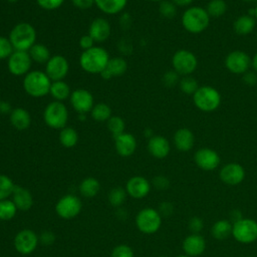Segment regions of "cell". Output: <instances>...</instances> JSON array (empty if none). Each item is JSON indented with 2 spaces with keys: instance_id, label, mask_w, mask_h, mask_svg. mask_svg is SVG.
<instances>
[{
  "instance_id": "cell-1",
  "label": "cell",
  "mask_w": 257,
  "mask_h": 257,
  "mask_svg": "<svg viewBox=\"0 0 257 257\" xmlns=\"http://www.w3.org/2000/svg\"><path fill=\"white\" fill-rule=\"evenodd\" d=\"M108 52L101 46L83 50L79 56V65L87 73L100 74L106 67L109 60Z\"/></svg>"
},
{
  "instance_id": "cell-2",
  "label": "cell",
  "mask_w": 257,
  "mask_h": 257,
  "mask_svg": "<svg viewBox=\"0 0 257 257\" xmlns=\"http://www.w3.org/2000/svg\"><path fill=\"white\" fill-rule=\"evenodd\" d=\"M37 33L33 25L28 22L17 23L9 32V40L14 50L28 51L36 43Z\"/></svg>"
},
{
  "instance_id": "cell-3",
  "label": "cell",
  "mask_w": 257,
  "mask_h": 257,
  "mask_svg": "<svg viewBox=\"0 0 257 257\" xmlns=\"http://www.w3.org/2000/svg\"><path fill=\"white\" fill-rule=\"evenodd\" d=\"M51 79L47 76L45 71L30 70L23 76V89L31 97H43L49 94Z\"/></svg>"
},
{
  "instance_id": "cell-4",
  "label": "cell",
  "mask_w": 257,
  "mask_h": 257,
  "mask_svg": "<svg viewBox=\"0 0 257 257\" xmlns=\"http://www.w3.org/2000/svg\"><path fill=\"white\" fill-rule=\"evenodd\" d=\"M43 120L45 124L53 130H61L67 125L68 109L62 101L53 100L49 102L43 110Z\"/></svg>"
},
{
  "instance_id": "cell-5",
  "label": "cell",
  "mask_w": 257,
  "mask_h": 257,
  "mask_svg": "<svg viewBox=\"0 0 257 257\" xmlns=\"http://www.w3.org/2000/svg\"><path fill=\"white\" fill-rule=\"evenodd\" d=\"M209 14L200 7H192L186 10L182 16L184 28L191 33H200L209 26Z\"/></svg>"
},
{
  "instance_id": "cell-6",
  "label": "cell",
  "mask_w": 257,
  "mask_h": 257,
  "mask_svg": "<svg viewBox=\"0 0 257 257\" xmlns=\"http://www.w3.org/2000/svg\"><path fill=\"white\" fill-rule=\"evenodd\" d=\"M136 225L142 233L154 234L162 225V216L153 208H144L136 217Z\"/></svg>"
},
{
  "instance_id": "cell-7",
  "label": "cell",
  "mask_w": 257,
  "mask_h": 257,
  "mask_svg": "<svg viewBox=\"0 0 257 257\" xmlns=\"http://www.w3.org/2000/svg\"><path fill=\"white\" fill-rule=\"evenodd\" d=\"M194 102L203 111H213L220 105L221 96L217 89L211 86H201L194 93Z\"/></svg>"
},
{
  "instance_id": "cell-8",
  "label": "cell",
  "mask_w": 257,
  "mask_h": 257,
  "mask_svg": "<svg viewBox=\"0 0 257 257\" xmlns=\"http://www.w3.org/2000/svg\"><path fill=\"white\" fill-rule=\"evenodd\" d=\"M233 237L242 244H251L257 240V221L242 218L233 224Z\"/></svg>"
},
{
  "instance_id": "cell-9",
  "label": "cell",
  "mask_w": 257,
  "mask_h": 257,
  "mask_svg": "<svg viewBox=\"0 0 257 257\" xmlns=\"http://www.w3.org/2000/svg\"><path fill=\"white\" fill-rule=\"evenodd\" d=\"M32 62L28 51L14 50L7 59V68L12 75L24 76L30 71Z\"/></svg>"
},
{
  "instance_id": "cell-10",
  "label": "cell",
  "mask_w": 257,
  "mask_h": 257,
  "mask_svg": "<svg viewBox=\"0 0 257 257\" xmlns=\"http://www.w3.org/2000/svg\"><path fill=\"white\" fill-rule=\"evenodd\" d=\"M82 204L78 197L74 195H65L61 197L56 205L55 212L56 214L64 220H70L75 218L81 211Z\"/></svg>"
},
{
  "instance_id": "cell-11",
  "label": "cell",
  "mask_w": 257,
  "mask_h": 257,
  "mask_svg": "<svg viewBox=\"0 0 257 257\" xmlns=\"http://www.w3.org/2000/svg\"><path fill=\"white\" fill-rule=\"evenodd\" d=\"M172 64L178 74L188 75L197 67V58L189 50L181 49L175 52L172 58Z\"/></svg>"
},
{
  "instance_id": "cell-12",
  "label": "cell",
  "mask_w": 257,
  "mask_h": 257,
  "mask_svg": "<svg viewBox=\"0 0 257 257\" xmlns=\"http://www.w3.org/2000/svg\"><path fill=\"white\" fill-rule=\"evenodd\" d=\"M44 71L51 81L63 80L69 71L68 60L63 55H52L45 63Z\"/></svg>"
},
{
  "instance_id": "cell-13",
  "label": "cell",
  "mask_w": 257,
  "mask_h": 257,
  "mask_svg": "<svg viewBox=\"0 0 257 257\" xmlns=\"http://www.w3.org/2000/svg\"><path fill=\"white\" fill-rule=\"evenodd\" d=\"M13 243L18 253L28 255L36 249L39 243V237L33 230L23 229L15 235Z\"/></svg>"
},
{
  "instance_id": "cell-14",
  "label": "cell",
  "mask_w": 257,
  "mask_h": 257,
  "mask_svg": "<svg viewBox=\"0 0 257 257\" xmlns=\"http://www.w3.org/2000/svg\"><path fill=\"white\" fill-rule=\"evenodd\" d=\"M69 101L72 108L78 113L82 114L90 112L94 105V98L92 93L84 88H77L71 91Z\"/></svg>"
},
{
  "instance_id": "cell-15",
  "label": "cell",
  "mask_w": 257,
  "mask_h": 257,
  "mask_svg": "<svg viewBox=\"0 0 257 257\" xmlns=\"http://www.w3.org/2000/svg\"><path fill=\"white\" fill-rule=\"evenodd\" d=\"M227 68L236 74L244 73L248 70L251 59L247 53L240 50H235L230 52L225 60Z\"/></svg>"
},
{
  "instance_id": "cell-16",
  "label": "cell",
  "mask_w": 257,
  "mask_h": 257,
  "mask_svg": "<svg viewBox=\"0 0 257 257\" xmlns=\"http://www.w3.org/2000/svg\"><path fill=\"white\" fill-rule=\"evenodd\" d=\"M195 163L204 171H214L220 164V157L216 151L209 148H203L196 152Z\"/></svg>"
},
{
  "instance_id": "cell-17",
  "label": "cell",
  "mask_w": 257,
  "mask_h": 257,
  "mask_svg": "<svg viewBox=\"0 0 257 257\" xmlns=\"http://www.w3.org/2000/svg\"><path fill=\"white\" fill-rule=\"evenodd\" d=\"M245 178V170L238 163H229L220 171V179L229 186H237L243 182Z\"/></svg>"
},
{
  "instance_id": "cell-18",
  "label": "cell",
  "mask_w": 257,
  "mask_h": 257,
  "mask_svg": "<svg viewBox=\"0 0 257 257\" xmlns=\"http://www.w3.org/2000/svg\"><path fill=\"white\" fill-rule=\"evenodd\" d=\"M111 26L109 22L102 17L93 19L88 28V35L93 39L94 42L101 43L107 40L110 36Z\"/></svg>"
},
{
  "instance_id": "cell-19",
  "label": "cell",
  "mask_w": 257,
  "mask_h": 257,
  "mask_svg": "<svg viewBox=\"0 0 257 257\" xmlns=\"http://www.w3.org/2000/svg\"><path fill=\"white\" fill-rule=\"evenodd\" d=\"M151 190L150 182L142 176L132 177L125 185L126 194L135 199H142L148 196Z\"/></svg>"
},
{
  "instance_id": "cell-20",
  "label": "cell",
  "mask_w": 257,
  "mask_h": 257,
  "mask_svg": "<svg viewBox=\"0 0 257 257\" xmlns=\"http://www.w3.org/2000/svg\"><path fill=\"white\" fill-rule=\"evenodd\" d=\"M114 139V148L120 157H131L137 150V140L130 133H123Z\"/></svg>"
},
{
  "instance_id": "cell-21",
  "label": "cell",
  "mask_w": 257,
  "mask_h": 257,
  "mask_svg": "<svg viewBox=\"0 0 257 257\" xmlns=\"http://www.w3.org/2000/svg\"><path fill=\"white\" fill-rule=\"evenodd\" d=\"M182 248L186 255L196 257L204 253L206 249V240L200 234H191L184 239Z\"/></svg>"
},
{
  "instance_id": "cell-22",
  "label": "cell",
  "mask_w": 257,
  "mask_h": 257,
  "mask_svg": "<svg viewBox=\"0 0 257 257\" xmlns=\"http://www.w3.org/2000/svg\"><path fill=\"white\" fill-rule=\"evenodd\" d=\"M148 151L156 159H164L170 153V143L163 136H153L148 142Z\"/></svg>"
},
{
  "instance_id": "cell-23",
  "label": "cell",
  "mask_w": 257,
  "mask_h": 257,
  "mask_svg": "<svg viewBox=\"0 0 257 257\" xmlns=\"http://www.w3.org/2000/svg\"><path fill=\"white\" fill-rule=\"evenodd\" d=\"M127 69V63L122 57L109 58L104 70L100 73L103 79H110L112 77L121 76Z\"/></svg>"
},
{
  "instance_id": "cell-24",
  "label": "cell",
  "mask_w": 257,
  "mask_h": 257,
  "mask_svg": "<svg viewBox=\"0 0 257 257\" xmlns=\"http://www.w3.org/2000/svg\"><path fill=\"white\" fill-rule=\"evenodd\" d=\"M12 201L17 210L20 211H28L33 205V197L30 191L19 186H15L13 190Z\"/></svg>"
},
{
  "instance_id": "cell-25",
  "label": "cell",
  "mask_w": 257,
  "mask_h": 257,
  "mask_svg": "<svg viewBox=\"0 0 257 257\" xmlns=\"http://www.w3.org/2000/svg\"><path fill=\"white\" fill-rule=\"evenodd\" d=\"M9 121L18 131H25L31 124V116L28 110L23 107H15L9 114Z\"/></svg>"
},
{
  "instance_id": "cell-26",
  "label": "cell",
  "mask_w": 257,
  "mask_h": 257,
  "mask_svg": "<svg viewBox=\"0 0 257 257\" xmlns=\"http://www.w3.org/2000/svg\"><path fill=\"white\" fill-rule=\"evenodd\" d=\"M194 142V135L189 128H180L174 135L175 147L181 152H189L193 148Z\"/></svg>"
},
{
  "instance_id": "cell-27",
  "label": "cell",
  "mask_w": 257,
  "mask_h": 257,
  "mask_svg": "<svg viewBox=\"0 0 257 257\" xmlns=\"http://www.w3.org/2000/svg\"><path fill=\"white\" fill-rule=\"evenodd\" d=\"M127 0H94V5L104 14L115 15L126 6Z\"/></svg>"
},
{
  "instance_id": "cell-28",
  "label": "cell",
  "mask_w": 257,
  "mask_h": 257,
  "mask_svg": "<svg viewBox=\"0 0 257 257\" xmlns=\"http://www.w3.org/2000/svg\"><path fill=\"white\" fill-rule=\"evenodd\" d=\"M49 94L56 101H64L69 98L71 90L69 85L64 80L52 81L49 89Z\"/></svg>"
},
{
  "instance_id": "cell-29",
  "label": "cell",
  "mask_w": 257,
  "mask_h": 257,
  "mask_svg": "<svg viewBox=\"0 0 257 257\" xmlns=\"http://www.w3.org/2000/svg\"><path fill=\"white\" fill-rule=\"evenodd\" d=\"M232 229H233V224L231 223L230 220H225L221 219L216 221L213 226H212V236L216 240H225L227 239L230 235H232Z\"/></svg>"
},
{
  "instance_id": "cell-30",
  "label": "cell",
  "mask_w": 257,
  "mask_h": 257,
  "mask_svg": "<svg viewBox=\"0 0 257 257\" xmlns=\"http://www.w3.org/2000/svg\"><path fill=\"white\" fill-rule=\"evenodd\" d=\"M28 53L32 61L39 64H45L49 60V58L52 56L50 54V50L46 45L42 43H37V42L28 50Z\"/></svg>"
},
{
  "instance_id": "cell-31",
  "label": "cell",
  "mask_w": 257,
  "mask_h": 257,
  "mask_svg": "<svg viewBox=\"0 0 257 257\" xmlns=\"http://www.w3.org/2000/svg\"><path fill=\"white\" fill-rule=\"evenodd\" d=\"M100 190L99 182L93 177H87L83 179L79 184V192L86 198H92L97 195Z\"/></svg>"
},
{
  "instance_id": "cell-32",
  "label": "cell",
  "mask_w": 257,
  "mask_h": 257,
  "mask_svg": "<svg viewBox=\"0 0 257 257\" xmlns=\"http://www.w3.org/2000/svg\"><path fill=\"white\" fill-rule=\"evenodd\" d=\"M58 138H59L60 144L64 148H67V149L73 148L74 146H76V144L78 142L77 132L73 127L67 126V125L60 130Z\"/></svg>"
},
{
  "instance_id": "cell-33",
  "label": "cell",
  "mask_w": 257,
  "mask_h": 257,
  "mask_svg": "<svg viewBox=\"0 0 257 257\" xmlns=\"http://www.w3.org/2000/svg\"><path fill=\"white\" fill-rule=\"evenodd\" d=\"M255 27V20L249 15L238 17L234 22V30L239 35H246L250 33Z\"/></svg>"
},
{
  "instance_id": "cell-34",
  "label": "cell",
  "mask_w": 257,
  "mask_h": 257,
  "mask_svg": "<svg viewBox=\"0 0 257 257\" xmlns=\"http://www.w3.org/2000/svg\"><path fill=\"white\" fill-rule=\"evenodd\" d=\"M90 115L96 121H107L112 115L111 108L104 102H98L93 105L90 110Z\"/></svg>"
},
{
  "instance_id": "cell-35",
  "label": "cell",
  "mask_w": 257,
  "mask_h": 257,
  "mask_svg": "<svg viewBox=\"0 0 257 257\" xmlns=\"http://www.w3.org/2000/svg\"><path fill=\"white\" fill-rule=\"evenodd\" d=\"M17 208L12 200H1L0 201V220L8 221L14 218L16 215Z\"/></svg>"
},
{
  "instance_id": "cell-36",
  "label": "cell",
  "mask_w": 257,
  "mask_h": 257,
  "mask_svg": "<svg viewBox=\"0 0 257 257\" xmlns=\"http://www.w3.org/2000/svg\"><path fill=\"white\" fill-rule=\"evenodd\" d=\"M106 124H107L108 131L111 133L113 138L124 133V128H125L124 120L118 115H111L110 118L106 121Z\"/></svg>"
},
{
  "instance_id": "cell-37",
  "label": "cell",
  "mask_w": 257,
  "mask_h": 257,
  "mask_svg": "<svg viewBox=\"0 0 257 257\" xmlns=\"http://www.w3.org/2000/svg\"><path fill=\"white\" fill-rule=\"evenodd\" d=\"M15 185L13 181L6 175H0V201L7 199L12 195Z\"/></svg>"
},
{
  "instance_id": "cell-38",
  "label": "cell",
  "mask_w": 257,
  "mask_h": 257,
  "mask_svg": "<svg viewBox=\"0 0 257 257\" xmlns=\"http://www.w3.org/2000/svg\"><path fill=\"white\" fill-rule=\"evenodd\" d=\"M227 10V4L224 0H211L207 5V13L213 17L222 16Z\"/></svg>"
},
{
  "instance_id": "cell-39",
  "label": "cell",
  "mask_w": 257,
  "mask_h": 257,
  "mask_svg": "<svg viewBox=\"0 0 257 257\" xmlns=\"http://www.w3.org/2000/svg\"><path fill=\"white\" fill-rule=\"evenodd\" d=\"M126 191L120 187H115L111 189L108 193V202L113 207H119L125 200Z\"/></svg>"
},
{
  "instance_id": "cell-40",
  "label": "cell",
  "mask_w": 257,
  "mask_h": 257,
  "mask_svg": "<svg viewBox=\"0 0 257 257\" xmlns=\"http://www.w3.org/2000/svg\"><path fill=\"white\" fill-rule=\"evenodd\" d=\"M180 88L186 94H194L198 87V82L191 76H185L180 81Z\"/></svg>"
},
{
  "instance_id": "cell-41",
  "label": "cell",
  "mask_w": 257,
  "mask_h": 257,
  "mask_svg": "<svg viewBox=\"0 0 257 257\" xmlns=\"http://www.w3.org/2000/svg\"><path fill=\"white\" fill-rule=\"evenodd\" d=\"M159 11L163 17L169 18V19L175 17L177 13L176 5L172 1H168V0H163L160 2Z\"/></svg>"
},
{
  "instance_id": "cell-42",
  "label": "cell",
  "mask_w": 257,
  "mask_h": 257,
  "mask_svg": "<svg viewBox=\"0 0 257 257\" xmlns=\"http://www.w3.org/2000/svg\"><path fill=\"white\" fill-rule=\"evenodd\" d=\"M14 51V48L8 37L0 35V60L8 59Z\"/></svg>"
},
{
  "instance_id": "cell-43",
  "label": "cell",
  "mask_w": 257,
  "mask_h": 257,
  "mask_svg": "<svg viewBox=\"0 0 257 257\" xmlns=\"http://www.w3.org/2000/svg\"><path fill=\"white\" fill-rule=\"evenodd\" d=\"M134 250L131 246L120 244L115 246L111 251V257H134Z\"/></svg>"
},
{
  "instance_id": "cell-44",
  "label": "cell",
  "mask_w": 257,
  "mask_h": 257,
  "mask_svg": "<svg viewBox=\"0 0 257 257\" xmlns=\"http://www.w3.org/2000/svg\"><path fill=\"white\" fill-rule=\"evenodd\" d=\"M65 0H36L38 6L44 10H55L58 9Z\"/></svg>"
},
{
  "instance_id": "cell-45",
  "label": "cell",
  "mask_w": 257,
  "mask_h": 257,
  "mask_svg": "<svg viewBox=\"0 0 257 257\" xmlns=\"http://www.w3.org/2000/svg\"><path fill=\"white\" fill-rule=\"evenodd\" d=\"M204 228V222L201 218L195 216L192 217L189 221V230L192 232V234H199Z\"/></svg>"
},
{
  "instance_id": "cell-46",
  "label": "cell",
  "mask_w": 257,
  "mask_h": 257,
  "mask_svg": "<svg viewBox=\"0 0 257 257\" xmlns=\"http://www.w3.org/2000/svg\"><path fill=\"white\" fill-rule=\"evenodd\" d=\"M179 80V74L176 71H167L163 76V82L166 86H174Z\"/></svg>"
},
{
  "instance_id": "cell-47",
  "label": "cell",
  "mask_w": 257,
  "mask_h": 257,
  "mask_svg": "<svg viewBox=\"0 0 257 257\" xmlns=\"http://www.w3.org/2000/svg\"><path fill=\"white\" fill-rule=\"evenodd\" d=\"M153 185L159 190H166L170 187V181L165 176H157L153 179Z\"/></svg>"
},
{
  "instance_id": "cell-48",
  "label": "cell",
  "mask_w": 257,
  "mask_h": 257,
  "mask_svg": "<svg viewBox=\"0 0 257 257\" xmlns=\"http://www.w3.org/2000/svg\"><path fill=\"white\" fill-rule=\"evenodd\" d=\"M55 241V235L51 231H43L39 236V242L43 245H51Z\"/></svg>"
},
{
  "instance_id": "cell-49",
  "label": "cell",
  "mask_w": 257,
  "mask_h": 257,
  "mask_svg": "<svg viewBox=\"0 0 257 257\" xmlns=\"http://www.w3.org/2000/svg\"><path fill=\"white\" fill-rule=\"evenodd\" d=\"M94 43H95V42L93 41V39H92L88 34L82 35V36L80 37V39H79V46H80V48L82 49V51H83V50H87V49L93 47V46H94Z\"/></svg>"
},
{
  "instance_id": "cell-50",
  "label": "cell",
  "mask_w": 257,
  "mask_h": 257,
  "mask_svg": "<svg viewBox=\"0 0 257 257\" xmlns=\"http://www.w3.org/2000/svg\"><path fill=\"white\" fill-rule=\"evenodd\" d=\"M173 211H174V207L169 202H163L159 207V213L161 214V216H164V217H169L170 215H172Z\"/></svg>"
},
{
  "instance_id": "cell-51",
  "label": "cell",
  "mask_w": 257,
  "mask_h": 257,
  "mask_svg": "<svg viewBox=\"0 0 257 257\" xmlns=\"http://www.w3.org/2000/svg\"><path fill=\"white\" fill-rule=\"evenodd\" d=\"M74 7L78 9H88L94 5V0H71Z\"/></svg>"
},
{
  "instance_id": "cell-52",
  "label": "cell",
  "mask_w": 257,
  "mask_h": 257,
  "mask_svg": "<svg viewBox=\"0 0 257 257\" xmlns=\"http://www.w3.org/2000/svg\"><path fill=\"white\" fill-rule=\"evenodd\" d=\"M243 81L247 85H255L257 83V75L254 72H246L243 76Z\"/></svg>"
},
{
  "instance_id": "cell-53",
  "label": "cell",
  "mask_w": 257,
  "mask_h": 257,
  "mask_svg": "<svg viewBox=\"0 0 257 257\" xmlns=\"http://www.w3.org/2000/svg\"><path fill=\"white\" fill-rule=\"evenodd\" d=\"M12 106L7 100H0V113L2 114H10L12 111Z\"/></svg>"
},
{
  "instance_id": "cell-54",
  "label": "cell",
  "mask_w": 257,
  "mask_h": 257,
  "mask_svg": "<svg viewBox=\"0 0 257 257\" xmlns=\"http://www.w3.org/2000/svg\"><path fill=\"white\" fill-rule=\"evenodd\" d=\"M243 217H242V214L239 210H233L231 212V215H230V219H231V223L234 224L236 222H238L239 220H241Z\"/></svg>"
},
{
  "instance_id": "cell-55",
  "label": "cell",
  "mask_w": 257,
  "mask_h": 257,
  "mask_svg": "<svg viewBox=\"0 0 257 257\" xmlns=\"http://www.w3.org/2000/svg\"><path fill=\"white\" fill-rule=\"evenodd\" d=\"M172 2L178 6H186V5H189L190 3H192L193 0H172Z\"/></svg>"
},
{
  "instance_id": "cell-56",
  "label": "cell",
  "mask_w": 257,
  "mask_h": 257,
  "mask_svg": "<svg viewBox=\"0 0 257 257\" xmlns=\"http://www.w3.org/2000/svg\"><path fill=\"white\" fill-rule=\"evenodd\" d=\"M252 66L257 71V53L254 55V57L252 59Z\"/></svg>"
},
{
  "instance_id": "cell-57",
  "label": "cell",
  "mask_w": 257,
  "mask_h": 257,
  "mask_svg": "<svg viewBox=\"0 0 257 257\" xmlns=\"http://www.w3.org/2000/svg\"><path fill=\"white\" fill-rule=\"evenodd\" d=\"M6 1L9 3H16L18 0H6Z\"/></svg>"
},
{
  "instance_id": "cell-58",
  "label": "cell",
  "mask_w": 257,
  "mask_h": 257,
  "mask_svg": "<svg viewBox=\"0 0 257 257\" xmlns=\"http://www.w3.org/2000/svg\"><path fill=\"white\" fill-rule=\"evenodd\" d=\"M177 257H191V256H188V255H186V254H183V255H179V256H177Z\"/></svg>"
},
{
  "instance_id": "cell-59",
  "label": "cell",
  "mask_w": 257,
  "mask_h": 257,
  "mask_svg": "<svg viewBox=\"0 0 257 257\" xmlns=\"http://www.w3.org/2000/svg\"><path fill=\"white\" fill-rule=\"evenodd\" d=\"M148 1H152V2H161L163 0H148Z\"/></svg>"
},
{
  "instance_id": "cell-60",
  "label": "cell",
  "mask_w": 257,
  "mask_h": 257,
  "mask_svg": "<svg viewBox=\"0 0 257 257\" xmlns=\"http://www.w3.org/2000/svg\"><path fill=\"white\" fill-rule=\"evenodd\" d=\"M255 15H256V18H257V6H256V8H255Z\"/></svg>"
},
{
  "instance_id": "cell-61",
  "label": "cell",
  "mask_w": 257,
  "mask_h": 257,
  "mask_svg": "<svg viewBox=\"0 0 257 257\" xmlns=\"http://www.w3.org/2000/svg\"><path fill=\"white\" fill-rule=\"evenodd\" d=\"M160 257H169V256H166V255H163V256H160Z\"/></svg>"
},
{
  "instance_id": "cell-62",
  "label": "cell",
  "mask_w": 257,
  "mask_h": 257,
  "mask_svg": "<svg viewBox=\"0 0 257 257\" xmlns=\"http://www.w3.org/2000/svg\"><path fill=\"white\" fill-rule=\"evenodd\" d=\"M246 257H254V256H246Z\"/></svg>"
},
{
  "instance_id": "cell-63",
  "label": "cell",
  "mask_w": 257,
  "mask_h": 257,
  "mask_svg": "<svg viewBox=\"0 0 257 257\" xmlns=\"http://www.w3.org/2000/svg\"><path fill=\"white\" fill-rule=\"evenodd\" d=\"M244 1H251V0H244Z\"/></svg>"
}]
</instances>
